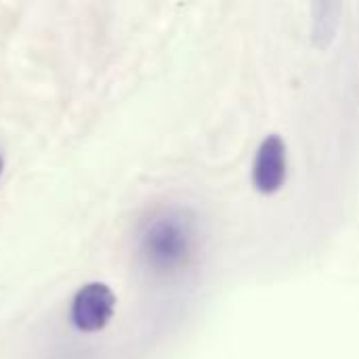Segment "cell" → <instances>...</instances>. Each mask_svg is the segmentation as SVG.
<instances>
[{
    "label": "cell",
    "instance_id": "cell-1",
    "mask_svg": "<svg viewBox=\"0 0 359 359\" xmlns=\"http://www.w3.org/2000/svg\"><path fill=\"white\" fill-rule=\"evenodd\" d=\"M194 248V227L179 212H162L154 217L141 233L139 252L143 263L156 273H172L181 269Z\"/></svg>",
    "mask_w": 359,
    "mask_h": 359
},
{
    "label": "cell",
    "instance_id": "cell-2",
    "mask_svg": "<svg viewBox=\"0 0 359 359\" xmlns=\"http://www.w3.org/2000/svg\"><path fill=\"white\" fill-rule=\"evenodd\" d=\"M116 311V294L107 284L90 282L82 286L72 301V324L80 332H99L103 330Z\"/></svg>",
    "mask_w": 359,
    "mask_h": 359
},
{
    "label": "cell",
    "instance_id": "cell-3",
    "mask_svg": "<svg viewBox=\"0 0 359 359\" xmlns=\"http://www.w3.org/2000/svg\"><path fill=\"white\" fill-rule=\"evenodd\" d=\"M288 177V149L280 135L263 139L252 162V185L259 194L271 196L280 191Z\"/></svg>",
    "mask_w": 359,
    "mask_h": 359
},
{
    "label": "cell",
    "instance_id": "cell-4",
    "mask_svg": "<svg viewBox=\"0 0 359 359\" xmlns=\"http://www.w3.org/2000/svg\"><path fill=\"white\" fill-rule=\"evenodd\" d=\"M341 23V4L337 2H318L313 4V42L320 48L330 46L339 32Z\"/></svg>",
    "mask_w": 359,
    "mask_h": 359
},
{
    "label": "cell",
    "instance_id": "cell-5",
    "mask_svg": "<svg viewBox=\"0 0 359 359\" xmlns=\"http://www.w3.org/2000/svg\"><path fill=\"white\" fill-rule=\"evenodd\" d=\"M2 168H4V162H2V156H0V175H2Z\"/></svg>",
    "mask_w": 359,
    "mask_h": 359
}]
</instances>
